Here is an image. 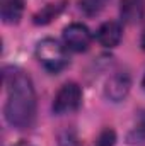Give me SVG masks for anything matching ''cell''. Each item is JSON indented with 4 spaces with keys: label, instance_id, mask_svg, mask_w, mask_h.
Returning a JSON list of instances; mask_svg holds the SVG:
<instances>
[{
    "label": "cell",
    "instance_id": "cell-1",
    "mask_svg": "<svg viewBox=\"0 0 145 146\" xmlns=\"http://www.w3.org/2000/svg\"><path fill=\"white\" fill-rule=\"evenodd\" d=\"M3 82L7 88L5 119L17 129H28L36 119V94L31 78L19 68H5Z\"/></svg>",
    "mask_w": 145,
    "mask_h": 146
},
{
    "label": "cell",
    "instance_id": "cell-2",
    "mask_svg": "<svg viewBox=\"0 0 145 146\" xmlns=\"http://www.w3.org/2000/svg\"><path fill=\"white\" fill-rule=\"evenodd\" d=\"M36 58L41 63V66L50 73L62 72L68 65L67 46H62L56 39H51V37H46L38 42Z\"/></svg>",
    "mask_w": 145,
    "mask_h": 146
},
{
    "label": "cell",
    "instance_id": "cell-3",
    "mask_svg": "<svg viewBox=\"0 0 145 146\" xmlns=\"http://www.w3.org/2000/svg\"><path fill=\"white\" fill-rule=\"evenodd\" d=\"M80 102H82L80 87L73 82H68L56 92L55 100H53V110H55V114H60V115L70 114L80 107Z\"/></svg>",
    "mask_w": 145,
    "mask_h": 146
},
{
    "label": "cell",
    "instance_id": "cell-4",
    "mask_svg": "<svg viewBox=\"0 0 145 146\" xmlns=\"http://www.w3.org/2000/svg\"><path fill=\"white\" fill-rule=\"evenodd\" d=\"M91 41L92 36L84 24H70L63 29V42L70 51L75 53L85 51L91 46Z\"/></svg>",
    "mask_w": 145,
    "mask_h": 146
},
{
    "label": "cell",
    "instance_id": "cell-5",
    "mask_svg": "<svg viewBox=\"0 0 145 146\" xmlns=\"http://www.w3.org/2000/svg\"><path fill=\"white\" fill-rule=\"evenodd\" d=\"M130 85H132L130 76L126 73H121V72L114 73L106 83V97L111 99L113 102L123 100L130 92Z\"/></svg>",
    "mask_w": 145,
    "mask_h": 146
},
{
    "label": "cell",
    "instance_id": "cell-6",
    "mask_svg": "<svg viewBox=\"0 0 145 146\" xmlns=\"http://www.w3.org/2000/svg\"><path fill=\"white\" fill-rule=\"evenodd\" d=\"M145 14V0H121L119 15L126 24H137Z\"/></svg>",
    "mask_w": 145,
    "mask_h": 146
},
{
    "label": "cell",
    "instance_id": "cell-7",
    "mask_svg": "<svg viewBox=\"0 0 145 146\" xmlns=\"http://www.w3.org/2000/svg\"><path fill=\"white\" fill-rule=\"evenodd\" d=\"M121 26L114 21H109V22H104L97 33H96V37L97 41L104 46V48H114L118 46V42L121 41Z\"/></svg>",
    "mask_w": 145,
    "mask_h": 146
},
{
    "label": "cell",
    "instance_id": "cell-8",
    "mask_svg": "<svg viewBox=\"0 0 145 146\" xmlns=\"http://www.w3.org/2000/svg\"><path fill=\"white\" fill-rule=\"evenodd\" d=\"M24 0H0V15L5 24H15L22 17Z\"/></svg>",
    "mask_w": 145,
    "mask_h": 146
},
{
    "label": "cell",
    "instance_id": "cell-9",
    "mask_svg": "<svg viewBox=\"0 0 145 146\" xmlns=\"http://www.w3.org/2000/svg\"><path fill=\"white\" fill-rule=\"evenodd\" d=\"M63 10V2H60V3H50V5H46L41 12H38L36 15H34V22L36 24H48L51 19H55L60 12Z\"/></svg>",
    "mask_w": 145,
    "mask_h": 146
},
{
    "label": "cell",
    "instance_id": "cell-10",
    "mask_svg": "<svg viewBox=\"0 0 145 146\" xmlns=\"http://www.w3.org/2000/svg\"><path fill=\"white\" fill-rule=\"evenodd\" d=\"M106 3H108V0H80V9L87 15H96L104 9Z\"/></svg>",
    "mask_w": 145,
    "mask_h": 146
},
{
    "label": "cell",
    "instance_id": "cell-11",
    "mask_svg": "<svg viewBox=\"0 0 145 146\" xmlns=\"http://www.w3.org/2000/svg\"><path fill=\"white\" fill-rule=\"evenodd\" d=\"M96 146H114V131H111V129L103 131Z\"/></svg>",
    "mask_w": 145,
    "mask_h": 146
},
{
    "label": "cell",
    "instance_id": "cell-12",
    "mask_svg": "<svg viewBox=\"0 0 145 146\" xmlns=\"http://www.w3.org/2000/svg\"><path fill=\"white\" fill-rule=\"evenodd\" d=\"M58 146H80V143L77 141V138L73 136L72 133H65L60 138V145Z\"/></svg>",
    "mask_w": 145,
    "mask_h": 146
},
{
    "label": "cell",
    "instance_id": "cell-13",
    "mask_svg": "<svg viewBox=\"0 0 145 146\" xmlns=\"http://www.w3.org/2000/svg\"><path fill=\"white\" fill-rule=\"evenodd\" d=\"M140 44H142V48L145 49V26H144V31H142V37H140Z\"/></svg>",
    "mask_w": 145,
    "mask_h": 146
},
{
    "label": "cell",
    "instance_id": "cell-14",
    "mask_svg": "<svg viewBox=\"0 0 145 146\" xmlns=\"http://www.w3.org/2000/svg\"><path fill=\"white\" fill-rule=\"evenodd\" d=\"M12 146H33V145L28 143V141H21V143H15V145H12Z\"/></svg>",
    "mask_w": 145,
    "mask_h": 146
},
{
    "label": "cell",
    "instance_id": "cell-15",
    "mask_svg": "<svg viewBox=\"0 0 145 146\" xmlns=\"http://www.w3.org/2000/svg\"><path fill=\"white\" fill-rule=\"evenodd\" d=\"M144 88H145V76H144Z\"/></svg>",
    "mask_w": 145,
    "mask_h": 146
}]
</instances>
